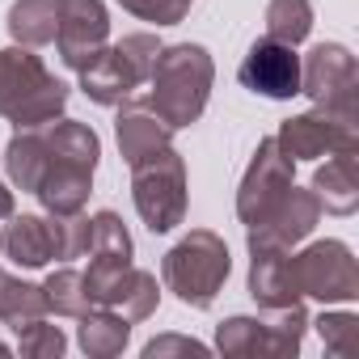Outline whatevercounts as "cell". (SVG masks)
I'll list each match as a JSON object with an SVG mask.
<instances>
[{
	"label": "cell",
	"mask_w": 359,
	"mask_h": 359,
	"mask_svg": "<svg viewBox=\"0 0 359 359\" xmlns=\"http://www.w3.org/2000/svg\"><path fill=\"white\" fill-rule=\"evenodd\" d=\"M114 140H118V152L127 165H140L144 156L169 148L173 140V127L140 97H127L118 102V118H114Z\"/></svg>",
	"instance_id": "obj_16"
},
{
	"label": "cell",
	"mask_w": 359,
	"mask_h": 359,
	"mask_svg": "<svg viewBox=\"0 0 359 359\" xmlns=\"http://www.w3.org/2000/svg\"><path fill=\"white\" fill-rule=\"evenodd\" d=\"M292 169H296V161H287L279 152L275 135L258 140V148H254V156L245 165V177H241V187H237V220L245 229L258 224L283 199V191L292 187Z\"/></svg>",
	"instance_id": "obj_10"
},
{
	"label": "cell",
	"mask_w": 359,
	"mask_h": 359,
	"mask_svg": "<svg viewBox=\"0 0 359 359\" xmlns=\"http://www.w3.org/2000/svg\"><path fill=\"white\" fill-rule=\"evenodd\" d=\"M9 216H13V191L0 182V220H9Z\"/></svg>",
	"instance_id": "obj_31"
},
{
	"label": "cell",
	"mask_w": 359,
	"mask_h": 359,
	"mask_svg": "<svg viewBox=\"0 0 359 359\" xmlns=\"http://www.w3.org/2000/svg\"><path fill=\"white\" fill-rule=\"evenodd\" d=\"M118 5L140 18V22H156V26H177L187 22V13L195 9V0H118Z\"/></svg>",
	"instance_id": "obj_28"
},
{
	"label": "cell",
	"mask_w": 359,
	"mask_h": 359,
	"mask_svg": "<svg viewBox=\"0 0 359 359\" xmlns=\"http://www.w3.org/2000/svg\"><path fill=\"white\" fill-rule=\"evenodd\" d=\"M309 325H317V334H321V342H325L330 355L346 359V355L359 351V317L355 313H321Z\"/></svg>",
	"instance_id": "obj_27"
},
{
	"label": "cell",
	"mask_w": 359,
	"mask_h": 359,
	"mask_svg": "<svg viewBox=\"0 0 359 359\" xmlns=\"http://www.w3.org/2000/svg\"><path fill=\"white\" fill-rule=\"evenodd\" d=\"M156 51H161L156 34H127L118 43H106V51L85 72H76L81 93L93 106H118V102L135 97V89L148 81V72L156 64Z\"/></svg>",
	"instance_id": "obj_6"
},
{
	"label": "cell",
	"mask_w": 359,
	"mask_h": 359,
	"mask_svg": "<svg viewBox=\"0 0 359 359\" xmlns=\"http://www.w3.org/2000/svg\"><path fill=\"white\" fill-rule=\"evenodd\" d=\"M97 156H102V140L89 123H76V118L43 123V169H39L34 199L47 208V216L85 212L93 195Z\"/></svg>",
	"instance_id": "obj_1"
},
{
	"label": "cell",
	"mask_w": 359,
	"mask_h": 359,
	"mask_svg": "<svg viewBox=\"0 0 359 359\" xmlns=\"http://www.w3.org/2000/svg\"><path fill=\"white\" fill-rule=\"evenodd\" d=\"M68 106V85L34 55V47H0V118L43 127Z\"/></svg>",
	"instance_id": "obj_3"
},
{
	"label": "cell",
	"mask_w": 359,
	"mask_h": 359,
	"mask_svg": "<svg viewBox=\"0 0 359 359\" xmlns=\"http://www.w3.org/2000/svg\"><path fill=\"white\" fill-rule=\"evenodd\" d=\"M165 355H208V346L187 334H161L144 346V359H165Z\"/></svg>",
	"instance_id": "obj_30"
},
{
	"label": "cell",
	"mask_w": 359,
	"mask_h": 359,
	"mask_svg": "<svg viewBox=\"0 0 359 359\" xmlns=\"http://www.w3.org/2000/svg\"><path fill=\"white\" fill-rule=\"evenodd\" d=\"M250 296L262 309H287L300 296L292 250H250Z\"/></svg>",
	"instance_id": "obj_18"
},
{
	"label": "cell",
	"mask_w": 359,
	"mask_h": 359,
	"mask_svg": "<svg viewBox=\"0 0 359 359\" xmlns=\"http://www.w3.org/2000/svg\"><path fill=\"white\" fill-rule=\"evenodd\" d=\"M131 199L148 233H173L187 220V161L173 144L131 165Z\"/></svg>",
	"instance_id": "obj_5"
},
{
	"label": "cell",
	"mask_w": 359,
	"mask_h": 359,
	"mask_svg": "<svg viewBox=\"0 0 359 359\" xmlns=\"http://www.w3.org/2000/svg\"><path fill=\"white\" fill-rule=\"evenodd\" d=\"M18 334V351L22 355H30V359H60L64 351H68V338H64V330L60 325H51L47 317H34V321H26L22 330H13Z\"/></svg>",
	"instance_id": "obj_26"
},
{
	"label": "cell",
	"mask_w": 359,
	"mask_h": 359,
	"mask_svg": "<svg viewBox=\"0 0 359 359\" xmlns=\"http://www.w3.org/2000/svg\"><path fill=\"white\" fill-rule=\"evenodd\" d=\"M110 43V13L102 0H60V30L55 51L64 68L85 72Z\"/></svg>",
	"instance_id": "obj_13"
},
{
	"label": "cell",
	"mask_w": 359,
	"mask_h": 359,
	"mask_svg": "<svg viewBox=\"0 0 359 359\" xmlns=\"http://www.w3.org/2000/svg\"><path fill=\"white\" fill-rule=\"evenodd\" d=\"M0 250L5 258H13L26 271H39L47 262L60 258V233H55V216H9L5 233H0Z\"/></svg>",
	"instance_id": "obj_17"
},
{
	"label": "cell",
	"mask_w": 359,
	"mask_h": 359,
	"mask_svg": "<svg viewBox=\"0 0 359 359\" xmlns=\"http://www.w3.org/2000/svg\"><path fill=\"white\" fill-rule=\"evenodd\" d=\"M0 355H9V342H5V338H0Z\"/></svg>",
	"instance_id": "obj_32"
},
{
	"label": "cell",
	"mask_w": 359,
	"mask_h": 359,
	"mask_svg": "<svg viewBox=\"0 0 359 359\" xmlns=\"http://www.w3.org/2000/svg\"><path fill=\"white\" fill-rule=\"evenodd\" d=\"M81 330H76V342L85 355L93 359H110V355H123L127 338H131V321L114 309H89L85 317H76Z\"/></svg>",
	"instance_id": "obj_20"
},
{
	"label": "cell",
	"mask_w": 359,
	"mask_h": 359,
	"mask_svg": "<svg viewBox=\"0 0 359 359\" xmlns=\"http://www.w3.org/2000/svg\"><path fill=\"white\" fill-rule=\"evenodd\" d=\"M237 81H241V89H250V93H258V97L292 102V97L300 93V55H296V47L275 43V39L262 34V39L245 51V60H241V68H237Z\"/></svg>",
	"instance_id": "obj_15"
},
{
	"label": "cell",
	"mask_w": 359,
	"mask_h": 359,
	"mask_svg": "<svg viewBox=\"0 0 359 359\" xmlns=\"http://www.w3.org/2000/svg\"><path fill=\"white\" fill-rule=\"evenodd\" d=\"M275 144L287 161H313V156H330L342 148H359V118L346 114H330V110H309L287 118L275 131Z\"/></svg>",
	"instance_id": "obj_11"
},
{
	"label": "cell",
	"mask_w": 359,
	"mask_h": 359,
	"mask_svg": "<svg viewBox=\"0 0 359 359\" xmlns=\"http://www.w3.org/2000/svg\"><path fill=\"white\" fill-rule=\"evenodd\" d=\"M9 39L22 47H47L60 30V0H13L9 9Z\"/></svg>",
	"instance_id": "obj_21"
},
{
	"label": "cell",
	"mask_w": 359,
	"mask_h": 359,
	"mask_svg": "<svg viewBox=\"0 0 359 359\" xmlns=\"http://www.w3.org/2000/svg\"><path fill=\"white\" fill-rule=\"evenodd\" d=\"M229 271H233V258H229L224 237H216L212 229H191L165 254L161 283L187 309H212L224 279H229Z\"/></svg>",
	"instance_id": "obj_4"
},
{
	"label": "cell",
	"mask_w": 359,
	"mask_h": 359,
	"mask_svg": "<svg viewBox=\"0 0 359 359\" xmlns=\"http://www.w3.org/2000/svg\"><path fill=\"white\" fill-rule=\"evenodd\" d=\"M317 220H321L317 195L292 182V187L283 191V199H279L258 224L245 229V241H250V250H296V245L317 229Z\"/></svg>",
	"instance_id": "obj_14"
},
{
	"label": "cell",
	"mask_w": 359,
	"mask_h": 359,
	"mask_svg": "<svg viewBox=\"0 0 359 359\" xmlns=\"http://www.w3.org/2000/svg\"><path fill=\"white\" fill-rule=\"evenodd\" d=\"M89 224H93V233H89L93 266H131L135 245H131V233L118 220V212H97V216H89Z\"/></svg>",
	"instance_id": "obj_22"
},
{
	"label": "cell",
	"mask_w": 359,
	"mask_h": 359,
	"mask_svg": "<svg viewBox=\"0 0 359 359\" xmlns=\"http://www.w3.org/2000/svg\"><path fill=\"white\" fill-rule=\"evenodd\" d=\"M300 93L330 114L359 118V64L342 43H317L300 60Z\"/></svg>",
	"instance_id": "obj_8"
},
{
	"label": "cell",
	"mask_w": 359,
	"mask_h": 359,
	"mask_svg": "<svg viewBox=\"0 0 359 359\" xmlns=\"http://www.w3.org/2000/svg\"><path fill=\"white\" fill-rule=\"evenodd\" d=\"M212 81H216V64H212L208 47H199V43L161 47L156 64L148 72V106L173 131H182V127L203 118L208 97H212Z\"/></svg>",
	"instance_id": "obj_2"
},
{
	"label": "cell",
	"mask_w": 359,
	"mask_h": 359,
	"mask_svg": "<svg viewBox=\"0 0 359 359\" xmlns=\"http://www.w3.org/2000/svg\"><path fill=\"white\" fill-rule=\"evenodd\" d=\"M43 300H47V313H55V317H85L93 309V300L85 292V271H76V266L51 271L43 283Z\"/></svg>",
	"instance_id": "obj_24"
},
{
	"label": "cell",
	"mask_w": 359,
	"mask_h": 359,
	"mask_svg": "<svg viewBox=\"0 0 359 359\" xmlns=\"http://www.w3.org/2000/svg\"><path fill=\"white\" fill-rule=\"evenodd\" d=\"M309 330V313L304 304H287V309H266V317H229L216 330V346L220 355L233 359H250V355H271V359H292L304 342Z\"/></svg>",
	"instance_id": "obj_7"
},
{
	"label": "cell",
	"mask_w": 359,
	"mask_h": 359,
	"mask_svg": "<svg viewBox=\"0 0 359 359\" xmlns=\"http://www.w3.org/2000/svg\"><path fill=\"white\" fill-rule=\"evenodd\" d=\"M85 292L93 300V309H114L123 313L127 321H144L156 313V300H161V287H156V275L140 271L135 262L131 266H93L85 271Z\"/></svg>",
	"instance_id": "obj_12"
},
{
	"label": "cell",
	"mask_w": 359,
	"mask_h": 359,
	"mask_svg": "<svg viewBox=\"0 0 359 359\" xmlns=\"http://www.w3.org/2000/svg\"><path fill=\"white\" fill-rule=\"evenodd\" d=\"M55 233H60V258H64V262L89 254V233H93V224H89L85 212H76V216H55Z\"/></svg>",
	"instance_id": "obj_29"
},
{
	"label": "cell",
	"mask_w": 359,
	"mask_h": 359,
	"mask_svg": "<svg viewBox=\"0 0 359 359\" xmlns=\"http://www.w3.org/2000/svg\"><path fill=\"white\" fill-rule=\"evenodd\" d=\"M262 22H266V39L300 47L313 30V5L309 0H271Z\"/></svg>",
	"instance_id": "obj_25"
},
{
	"label": "cell",
	"mask_w": 359,
	"mask_h": 359,
	"mask_svg": "<svg viewBox=\"0 0 359 359\" xmlns=\"http://www.w3.org/2000/svg\"><path fill=\"white\" fill-rule=\"evenodd\" d=\"M34 317H47L43 287L26 283V279H13L5 266H0V321H5L9 330H22Z\"/></svg>",
	"instance_id": "obj_23"
},
{
	"label": "cell",
	"mask_w": 359,
	"mask_h": 359,
	"mask_svg": "<svg viewBox=\"0 0 359 359\" xmlns=\"http://www.w3.org/2000/svg\"><path fill=\"white\" fill-rule=\"evenodd\" d=\"M321 203V212L334 216H351L359 208V148H342L330 152L325 165H317L313 187H309Z\"/></svg>",
	"instance_id": "obj_19"
},
{
	"label": "cell",
	"mask_w": 359,
	"mask_h": 359,
	"mask_svg": "<svg viewBox=\"0 0 359 359\" xmlns=\"http://www.w3.org/2000/svg\"><path fill=\"white\" fill-rule=\"evenodd\" d=\"M292 266L300 296H313L321 304H351L359 296V262L346 241H313L292 254Z\"/></svg>",
	"instance_id": "obj_9"
}]
</instances>
